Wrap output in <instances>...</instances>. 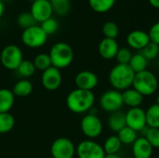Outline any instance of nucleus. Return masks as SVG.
Here are the masks:
<instances>
[{
  "label": "nucleus",
  "mask_w": 159,
  "mask_h": 158,
  "mask_svg": "<svg viewBox=\"0 0 159 158\" xmlns=\"http://www.w3.org/2000/svg\"><path fill=\"white\" fill-rule=\"evenodd\" d=\"M95 102V95L90 90L75 88L66 97L68 109L75 114H84L90 111Z\"/></svg>",
  "instance_id": "obj_1"
},
{
  "label": "nucleus",
  "mask_w": 159,
  "mask_h": 158,
  "mask_svg": "<svg viewBox=\"0 0 159 158\" xmlns=\"http://www.w3.org/2000/svg\"><path fill=\"white\" fill-rule=\"evenodd\" d=\"M134 76L135 73L129 64L117 63L111 69L108 79L114 89L122 92L132 88Z\"/></svg>",
  "instance_id": "obj_2"
},
{
  "label": "nucleus",
  "mask_w": 159,
  "mask_h": 158,
  "mask_svg": "<svg viewBox=\"0 0 159 158\" xmlns=\"http://www.w3.org/2000/svg\"><path fill=\"white\" fill-rule=\"evenodd\" d=\"M52 66L59 70L69 67L75 58V53L72 47L65 42L55 43L48 53Z\"/></svg>",
  "instance_id": "obj_3"
},
{
  "label": "nucleus",
  "mask_w": 159,
  "mask_h": 158,
  "mask_svg": "<svg viewBox=\"0 0 159 158\" xmlns=\"http://www.w3.org/2000/svg\"><path fill=\"white\" fill-rule=\"evenodd\" d=\"M132 88L143 97L151 96L156 93L158 88V79L153 72L146 69L135 74Z\"/></svg>",
  "instance_id": "obj_4"
},
{
  "label": "nucleus",
  "mask_w": 159,
  "mask_h": 158,
  "mask_svg": "<svg viewBox=\"0 0 159 158\" xmlns=\"http://www.w3.org/2000/svg\"><path fill=\"white\" fill-rule=\"evenodd\" d=\"M23 61V54L20 47L16 45L6 46L0 53V62L4 68L16 71L20 62Z\"/></svg>",
  "instance_id": "obj_5"
},
{
  "label": "nucleus",
  "mask_w": 159,
  "mask_h": 158,
  "mask_svg": "<svg viewBox=\"0 0 159 158\" xmlns=\"http://www.w3.org/2000/svg\"><path fill=\"white\" fill-rule=\"evenodd\" d=\"M48 34L43 31L40 25H34L27 28L21 33L22 43L30 48H38L43 47L48 40Z\"/></svg>",
  "instance_id": "obj_6"
},
{
  "label": "nucleus",
  "mask_w": 159,
  "mask_h": 158,
  "mask_svg": "<svg viewBox=\"0 0 159 158\" xmlns=\"http://www.w3.org/2000/svg\"><path fill=\"white\" fill-rule=\"evenodd\" d=\"M81 131L89 140L98 138L103 129L102 122L96 114H87L83 116L80 123Z\"/></svg>",
  "instance_id": "obj_7"
},
{
  "label": "nucleus",
  "mask_w": 159,
  "mask_h": 158,
  "mask_svg": "<svg viewBox=\"0 0 159 158\" xmlns=\"http://www.w3.org/2000/svg\"><path fill=\"white\" fill-rule=\"evenodd\" d=\"M99 102L101 108L104 112L112 114L114 112L120 111V109L124 105L122 92L116 89L107 90L104 93H102Z\"/></svg>",
  "instance_id": "obj_8"
},
{
  "label": "nucleus",
  "mask_w": 159,
  "mask_h": 158,
  "mask_svg": "<svg viewBox=\"0 0 159 158\" xmlns=\"http://www.w3.org/2000/svg\"><path fill=\"white\" fill-rule=\"evenodd\" d=\"M76 147L74 142L65 137L56 139L50 147V153L53 158H74Z\"/></svg>",
  "instance_id": "obj_9"
},
{
  "label": "nucleus",
  "mask_w": 159,
  "mask_h": 158,
  "mask_svg": "<svg viewBox=\"0 0 159 158\" xmlns=\"http://www.w3.org/2000/svg\"><path fill=\"white\" fill-rule=\"evenodd\" d=\"M75 155L78 158H104L105 153L101 144L93 140H85L76 146Z\"/></svg>",
  "instance_id": "obj_10"
},
{
  "label": "nucleus",
  "mask_w": 159,
  "mask_h": 158,
  "mask_svg": "<svg viewBox=\"0 0 159 158\" xmlns=\"http://www.w3.org/2000/svg\"><path fill=\"white\" fill-rule=\"evenodd\" d=\"M125 115L127 127L132 129L133 130L142 132L145 128H147L145 111L143 108H129L128 112L125 113Z\"/></svg>",
  "instance_id": "obj_11"
},
{
  "label": "nucleus",
  "mask_w": 159,
  "mask_h": 158,
  "mask_svg": "<svg viewBox=\"0 0 159 158\" xmlns=\"http://www.w3.org/2000/svg\"><path fill=\"white\" fill-rule=\"evenodd\" d=\"M62 82V74L61 70L51 66L46 71L42 72L41 84L42 86L49 91L58 89Z\"/></svg>",
  "instance_id": "obj_12"
},
{
  "label": "nucleus",
  "mask_w": 159,
  "mask_h": 158,
  "mask_svg": "<svg viewBox=\"0 0 159 158\" xmlns=\"http://www.w3.org/2000/svg\"><path fill=\"white\" fill-rule=\"evenodd\" d=\"M30 12L36 22H43L52 17V7L49 0H34L31 5Z\"/></svg>",
  "instance_id": "obj_13"
},
{
  "label": "nucleus",
  "mask_w": 159,
  "mask_h": 158,
  "mask_svg": "<svg viewBox=\"0 0 159 158\" xmlns=\"http://www.w3.org/2000/svg\"><path fill=\"white\" fill-rule=\"evenodd\" d=\"M75 83L76 88L92 91V89H94L98 86L99 78L95 73L85 70V71L79 72L75 75Z\"/></svg>",
  "instance_id": "obj_14"
},
{
  "label": "nucleus",
  "mask_w": 159,
  "mask_h": 158,
  "mask_svg": "<svg viewBox=\"0 0 159 158\" xmlns=\"http://www.w3.org/2000/svg\"><path fill=\"white\" fill-rule=\"evenodd\" d=\"M151 42L148 33L143 30L131 31L127 36V44L130 48L142 50Z\"/></svg>",
  "instance_id": "obj_15"
},
{
  "label": "nucleus",
  "mask_w": 159,
  "mask_h": 158,
  "mask_svg": "<svg viewBox=\"0 0 159 158\" xmlns=\"http://www.w3.org/2000/svg\"><path fill=\"white\" fill-rule=\"evenodd\" d=\"M99 54L102 58L104 60H112L115 59L118 49L119 45L116 41V39H111V38H103L100 44H99Z\"/></svg>",
  "instance_id": "obj_16"
},
{
  "label": "nucleus",
  "mask_w": 159,
  "mask_h": 158,
  "mask_svg": "<svg viewBox=\"0 0 159 158\" xmlns=\"http://www.w3.org/2000/svg\"><path fill=\"white\" fill-rule=\"evenodd\" d=\"M153 149L144 137H140L132 144V155L134 158H151Z\"/></svg>",
  "instance_id": "obj_17"
},
{
  "label": "nucleus",
  "mask_w": 159,
  "mask_h": 158,
  "mask_svg": "<svg viewBox=\"0 0 159 158\" xmlns=\"http://www.w3.org/2000/svg\"><path fill=\"white\" fill-rule=\"evenodd\" d=\"M122 98H123L124 105L129 108L140 107L143 102V99H144V97L140 92L135 90L133 88L122 91Z\"/></svg>",
  "instance_id": "obj_18"
},
{
  "label": "nucleus",
  "mask_w": 159,
  "mask_h": 158,
  "mask_svg": "<svg viewBox=\"0 0 159 158\" xmlns=\"http://www.w3.org/2000/svg\"><path fill=\"white\" fill-rule=\"evenodd\" d=\"M126 125V115L125 113L121 111H116L112 113L109 115L108 118V127L109 129L114 132L120 131L123 128H125Z\"/></svg>",
  "instance_id": "obj_19"
},
{
  "label": "nucleus",
  "mask_w": 159,
  "mask_h": 158,
  "mask_svg": "<svg viewBox=\"0 0 159 158\" xmlns=\"http://www.w3.org/2000/svg\"><path fill=\"white\" fill-rule=\"evenodd\" d=\"M15 102V95L12 90L0 88V113H9Z\"/></svg>",
  "instance_id": "obj_20"
},
{
  "label": "nucleus",
  "mask_w": 159,
  "mask_h": 158,
  "mask_svg": "<svg viewBox=\"0 0 159 158\" xmlns=\"http://www.w3.org/2000/svg\"><path fill=\"white\" fill-rule=\"evenodd\" d=\"M34 87L31 81L28 79H20L19 80L13 87L12 92L17 97H27L33 92Z\"/></svg>",
  "instance_id": "obj_21"
},
{
  "label": "nucleus",
  "mask_w": 159,
  "mask_h": 158,
  "mask_svg": "<svg viewBox=\"0 0 159 158\" xmlns=\"http://www.w3.org/2000/svg\"><path fill=\"white\" fill-rule=\"evenodd\" d=\"M145 115L148 128L159 129V104L155 103L151 105L145 111Z\"/></svg>",
  "instance_id": "obj_22"
},
{
  "label": "nucleus",
  "mask_w": 159,
  "mask_h": 158,
  "mask_svg": "<svg viewBox=\"0 0 159 158\" xmlns=\"http://www.w3.org/2000/svg\"><path fill=\"white\" fill-rule=\"evenodd\" d=\"M122 143L117 135H112L108 137L102 145L105 155H116L121 149Z\"/></svg>",
  "instance_id": "obj_23"
},
{
  "label": "nucleus",
  "mask_w": 159,
  "mask_h": 158,
  "mask_svg": "<svg viewBox=\"0 0 159 158\" xmlns=\"http://www.w3.org/2000/svg\"><path fill=\"white\" fill-rule=\"evenodd\" d=\"M116 0H89L90 8L97 13H105L111 10Z\"/></svg>",
  "instance_id": "obj_24"
},
{
  "label": "nucleus",
  "mask_w": 159,
  "mask_h": 158,
  "mask_svg": "<svg viewBox=\"0 0 159 158\" xmlns=\"http://www.w3.org/2000/svg\"><path fill=\"white\" fill-rule=\"evenodd\" d=\"M147 64H148V61L141 52L133 54L131 59H130V61L129 62V67L132 69V71L135 74L146 70Z\"/></svg>",
  "instance_id": "obj_25"
},
{
  "label": "nucleus",
  "mask_w": 159,
  "mask_h": 158,
  "mask_svg": "<svg viewBox=\"0 0 159 158\" xmlns=\"http://www.w3.org/2000/svg\"><path fill=\"white\" fill-rule=\"evenodd\" d=\"M137 133H138L137 131L126 126L120 131L117 132V137L119 138L122 144L130 145V144H133L134 142L138 139Z\"/></svg>",
  "instance_id": "obj_26"
},
{
  "label": "nucleus",
  "mask_w": 159,
  "mask_h": 158,
  "mask_svg": "<svg viewBox=\"0 0 159 158\" xmlns=\"http://www.w3.org/2000/svg\"><path fill=\"white\" fill-rule=\"evenodd\" d=\"M35 71H36V69L34 65V62L29 60H23L16 70L18 74L20 76H21L22 79H27V78L33 76L34 74Z\"/></svg>",
  "instance_id": "obj_27"
},
{
  "label": "nucleus",
  "mask_w": 159,
  "mask_h": 158,
  "mask_svg": "<svg viewBox=\"0 0 159 158\" xmlns=\"http://www.w3.org/2000/svg\"><path fill=\"white\" fill-rule=\"evenodd\" d=\"M15 118L9 113H0V134H5L13 129Z\"/></svg>",
  "instance_id": "obj_28"
},
{
  "label": "nucleus",
  "mask_w": 159,
  "mask_h": 158,
  "mask_svg": "<svg viewBox=\"0 0 159 158\" xmlns=\"http://www.w3.org/2000/svg\"><path fill=\"white\" fill-rule=\"evenodd\" d=\"M33 62H34V65L35 69L36 70H39V71H42V72L46 71L47 69H48L49 67L52 66L50 57L47 53L37 54L34 57Z\"/></svg>",
  "instance_id": "obj_29"
},
{
  "label": "nucleus",
  "mask_w": 159,
  "mask_h": 158,
  "mask_svg": "<svg viewBox=\"0 0 159 158\" xmlns=\"http://www.w3.org/2000/svg\"><path fill=\"white\" fill-rule=\"evenodd\" d=\"M53 13L59 16H65L70 10V1L69 0H49Z\"/></svg>",
  "instance_id": "obj_30"
},
{
  "label": "nucleus",
  "mask_w": 159,
  "mask_h": 158,
  "mask_svg": "<svg viewBox=\"0 0 159 158\" xmlns=\"http://www.w3.org/2000/svg\"><path fill=\"white\" fill-rule=\"evenodd\" d=\"M36 21L34 20V18L33 17V15L31 14V12H22L20 14H19V16L17 17V24L20 28H21L22 30H25L27 28H30L32 26L36 25Z\"/></svg>",
  "instance_id": "obj_31"
},
{
  "label": "nucleus",
  "mask_w": 159,
  "mask_h": 158,
  "mask_svg": "<svg viewBox=\"0 0 159 158\" xmlns=\"http://www.w3.org/2000/svg\"><path fill=\"white\" fill-rule=\"evenodd\" d=\"M142 132L144 133V138L148 141L153 148H159V129L145 128Z\"/></svg>",
  "instance_id": "obj_32"
},
{
  "label": "nucleus",
  "mask_w": 159,
  "mask_h": 158,
  "mask_svg": "<svg viewBox=\"0 0 159 158\" xmlns=\"http://www.w3.org/2000/svg\"><path fill=\"white\" fill-rule=\"evenodd\" d=\"M102 34L105 38L116 39L119 34V28L114 21H106L102 25Z\"/></svg>",
  "instance_id": "obj_33"
},
{
  "label": "nucleus",
  "mask_w": 159,
  "mask_h": 158,
  "mask_svg": "<svg viewBox=\"0 0 159 158\" xmlns=\"http://www.w3.org/2000/svg\"><path fill=\"white\" fill-rule=\"evenodd\" d=\"M141 53L146 58L147 61L155 60L159 55V46L153 42H150L144 48L141 50Z\"/></svg>",
  "instance_id": "obj_34"
},
{
  "label": "nucleus",
  "mask_w": 159,
  "mask_h": 158,
  "mask_svg": "<svg viewBox=\"0 0 159 158\" xmlns=\"http://www.w3.org/2000/svg\"><path fill=\"white\" fill-rule=\"evenodd\" d=\"M40 27L48 35H49V34L56 33V31L59 28V22L57 21L56 19H54L53 17H50L48 20H44L43 22H41Z\"/></svg>",
  "instance_id": "obj_35"
},
{
  "label": "nucleus",
  "mask_w": 159,
  "mask_h": 158,
  "mask_svg": "<svg viewBox=\"0 0 159 158\" xmlns=\"http://www.w3.org/2000/svg\"><path fill=\"white\" fill-rule=\"evenodd\" d=\"M132 52L129 47H119L118 52L116 56V59L118 63L121 64H129L130 59L132 57Z\"/></svg>",
  "instance_id": "obj_36"
},
{
  "label": "nucleus",
  "mask_w": 159,
  "mask_h": 158,
  "mask_svg": "<svg viewBox=\"0 0 159 158\" xmlns=\"http://www.w3.org/2000/svg\"><path fill=\"white\" fill-rule=\"evenodd\" d=\"M148 34H149L151 42L159 46V21L152 25V27L150 28L148 32Z\"/></svg>",
  "instance_id": "obj_37"
},
{
  "label": "nucleus",
  "mask_w": 159,
  "mask_h": 158,
  "mask_svg": "<svg viewBox=\"0 0 159 158\" xmlns=\"http://www.w3.org/2000/svg\"><path fill=\"white\" fill-rule=\"evenodd\" d=\"M148 1L153 7L159 9V0H148Z\"/></svg>",
  "instance_id": "obj_38"
},
{
  "label": "nucleus",
  "mask_w": 159,
  "mask_h": 158,
  "mask_svg": "<svg viewBox=\"0 0 159 158\" xmlns=\"http://www.w3.org/2000/svg\"><path fill=\"white\" fill-rule=\"evenodd\" d=\"M5 11V6H4V2L2 0H0V18L3 16Z\"/></svg>",
  "instance_id": "obj_39"
},
{
  "label": "nucleus",
  "mask_w": 159,
  "mask_h": 158,
  "mask_svg": "<svg viewBox=\"0 0 159 158\" xmlns=\"http://www.w3.org/2000/svg\"><path fill=\"white\" fill-rule=\"evenodd\" d=\"M104 158H122L120 156H118L117 154L116 155H105V157Z\"/></svg>",
  "instance_id": "obj_40"
},
{
  "label": "nucleus",
  "mask_w": 159,
  "mask_h": 158,
  "mask_svg": "<svg viewBox=\"0 0 159 158\" xmlns=\"http://www.w3.org/2000/svg\"><path fill=\"white\" fill-rule=\"evenodd\" d=\"M157 103L159 104V94H158V96H157Z\"/></svg>",
  "instance_id": "obj_41"
},
{
  "label": "nucleus",
  "mask_w": 159,
  "mask_h": 158,
  "mask_svg": "<svg viewBox=\"0 0 159 158\" xmlns=\"http://www.w3.org/2000/svg\"><path fill=\"white\" fill-rule=\"evenodd\" d=\"M2 1L4 2V1H10V0H2Z\"/></svg>",
  "instance_id": "obj_42"
},
{
  "label": "nucleus",
  "mask_w": 159,
  "mask_h": 158,
  "mask_svg": "<svg viewBox=\"0 0 159 158\" xmlns=\"http://www.w3.org/2000/svg\"><path fill=\"white\" fill-rule=\"evenodd\" d=\"M69 1H70V0H69Z\"/></svg>",
  "instance_id": "obj_43"
}]
</instances>
